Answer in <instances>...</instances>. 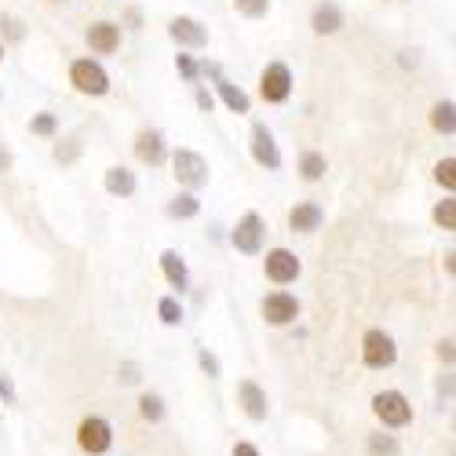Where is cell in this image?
I'll return each mask as SVG.
<instances>
[{
  "mask_svg": "<svg viewBox=\"0 0 456 456\" xmlns=\"http://www.w3.org/2000/svg\"><path fill=\"white\" fill-rule=\"evenodd\" d=\"M372 416L384 428H409L416 412L402 391H379V395H372Z\"/></svg>",
  "mask_w": 456,
  "mask_h": 456,
  "instance_id": "obj_1",
  "label": "cell"
},
{
  "mask_svg": "<svg viewBox=\"0 0 456 456\" xmlns=\"http://www.w3.org/2000/svg\"><path fill=\"white\" fill-rule=\"evenodd\" d=\"M77 449L85 456H106L113 449V428L106 416H85V420L77 424Z\"/></svg>",
  "mask_w": 456,
  "mask_h": 456,
  "instance_id": "obj_2",
  "label": "cell"
},
{
  "mask_svg": "<svg viewBox=\"0 0 456 456\" xmlns=\"http://www.w3.org/2000/svg\"><path fill=\"white\" fill-rule=\"evenodd\" d=\"M172 172H175V179H179L186 190H201V186H208V161L198 154V150L179 146L175 154H172Z\"/></svg>",
  "mask_w": 456,
  "mask_h": 456,
  "instance_id": "obj_3",
  "label": "cell"
},
{
  "mask_svg": "<svg viewBox=\"0 0 456 456\" xmlns=\"http://www.w3.org/2000/svg\"><path fill=\"white\" fill-rule=\"evenodd\" d=\"M362 362H365L369 369H391V365L398 362V347H395L391 332L369 329V332L362 336Z\"/></svg>",
  "mask_w": 456,
  "mask_h": 456,
  "instance_id": "obj_4",
  "label": "cell"
},
{
  "mask_svg": "<svg viewBox=\"0 0 456 456\" xmlns=\"http://www.w3.org/2000/svg\"><path fill=\"white\" fill-rule=\"evenodd\" d=\"M259 314H263V322H267L271 329H285V325H292L299 318V299L292 292H285V289L267 292V296H263V303H259Z\"/></svg>",
  "mask_w": 456,
  "mask_h": 456,
  "instance_id": "obj_5",
  "label": "cell"
},
{
  "mask_svg": "<svg viewBox=\"0 0 456 456\" xmlns=\"http://www.w3.org/2000/svg\"><path fill=\"white\" fill-rule=\"evenodd\" d=\"M69 85L77 88L81 95H106L110 92V77H106V69L95 62V59H77L69 66Z\"/></svg>",
  "mask_w": 456,
  "mask_h": 456,
  "instance_id": "obj_6",
  "label": "cell"
},
{
  "mask_svg": "<svg viewBox=\"0 0 456 456\" xmlns=\"http://www.w3.org/2000/svg\"><path fill=\"white\" fill-rule=\"evenodd\" d=\"M263 238H267V223H263L259 212H245L231 234V245L241 252V256H259L263 252Z\"/></svg>",
  "mask_w": 456,
  "mask_h": 456,
  "instance_id": "obj_7",
  "label": "cell"
},
{
  "mask_svg": "<svg viewBox=\"0 0 456 456\" xmlns=\"http://www.w3.org/2000/svg\"><path fill=\"white\" fill-rule=\"evenodd\" d=\"M263 274H267V281H274V285H292L303 274V263L289 248H271L267 259H263Z\"/></svg>",
  "mask_w": 456,
  "mask_h": 456,
  "instance_id": "obj_8",
  "label": "cell"
},
{
  "mask_svg": "<svg viewBox=\"0 0 456 456\" xmlns=\"http://www.w3.org/2000/svg\"><path fill=\"white\" fill-rule=\"evenodd\" d=\"M259 95L263 102H285L292 95V69L285 62H267L259 73Z\"/></svg>",
  "mask_w": 456,
  "mask_h": 456,
  "instance_id": "obj_9",
  "label": "cell"
},
{
  "mask_svg": "<svg viewBox=\"0 0 456 456\" xmlns=\"http://www.w3.org/2000/svg\"><path fill=\"white\" fill-rule=\"evenodd\" d=\"M238 405H241V412L248 416L252 424H263L271 416V402H267V391H263L256 379H241L238 384Z\"/></svg>",
  "mask_w": 456,
  "mask_h": 456,
  "instance_id": "obj_10",
  "label": "cell"
},
{
  "mask_svg": "<svg viewBox=\"0 0 456 456\" xmlns=\"http://www.w3.org/2000/svg\"><path fill=\"white\" fill-rule=\"evenodd\" d=\"M168 37L179 48H205L208 45V29L198 19H190V15H175L168 22Z\"/></svg>",
  "mask_w": 456,
  "mask_h": 456,
  "instance_id": "obj_11",
  "label": "cell"
},
{
  "mask_svg": "<svg viewBox=\"0 0 456 456\" xmlns=\"http://www.w3.org/2000/svg\"><path fill=\"white\" fill-rule=\"evenodd\" d=\"M252 158H256V165L271 168V172L281 168V150H278L267 125H252Z\"/></svg>",
  "mask_w": 456,
  "mask_h": 456,
  "instance_id": "obj_12",
  "label": "cell"
},
{
  "mask_svg": "<svg viewBox=\"0 0 456 456\" xmlns=\"http://www.w3.org/2000/svg\"><path fill=\"white\" fill-rule=\"evenodd\" d=\"M135 158H139L142 165H150V168H158V165H165V158H168V146H165V135H161L158 128H142V132L135 135Z\"/></svg>",
  "mask_w": 456,
  "mask_h": 456,
  "instance_id": "obj_13",
  "label": "cell"
},
{
  "mask_svg": "<svg viewBox=\"0 0 456 456\" xmlns=\"http://www.w3.org/2000/svg\"><path fill=\"white\" fill-rule=\"evenodd\" d=\"M85 37L95 55H113L121 48V26H113V22H95V26H88Z\"/></svg>",
  "mask_w": 456,
  "mask_h": 456,
  "instance_id": "obj_14",
  "label": "cell"
},
{
  "mask_svg": "<svg viewBox=\"0 0 456 456\" xmlns=\"http://www.w3.org/2000/svg\"><path fill=\"white\" fill-rule=\"evenodd\" d=\"M322 223H325V212H322V205H314V201H299V205L289 212V231H296V234H314Z\"/></svg>",
  "mask_w": 456,
  "mask_h": 456,
  "instance_id": "obj_15",
  "label": "cell"
},
{
  "mask_svg": "<svg viewBox=\"0 0 456 456\" xmlns=\"http://www.w3.org/2000/svg\"><path fill=\"white\" fill-rule=\"evenodd\" d=\"M161 274H165V281L172 285V289H186L190 285V271H186V259L175 252V248H165L161 252Z\"/></svg>",
  "mask_w": 456,
  "mask_h": 456,
  "instance_id": "obj_16",
  "label": "cell"
},
{
  "mask_svg": "<svg viewBox=\"0 0 456 456\" xmlns=\"http://www.w3.org/2000/svg\"><path fill=\"white\" fill-rule=\"evenodd\" d=\"M339 26H344V12H339L332 0H325V4L314 8V15H311V29H314L318 37H332V33H339Z\"/></svg>",
  "mask_w": 456,
  "mask_h": 456,
  "instance_id": "obj_17",
  "label": "cell"
},
{
  "mask_svg": "<svg viewBox=\"0 0 456 456\" xmlns=\"http://www.w3.org/2000/svg\"><path fill=\"white\" fill-rule=\"evenodd\" d=\"M106 190H110V194H118V198H132L135 194V172H128L125 165H113V168H106Z\"/></svg>",
  "mask_w": 456,
  "mask_h": 456,
  "instance_id": "obj_18",
  "label": "cell"
},
{
  "mask_svg": "<svg viewBox=\"0 0 456 456\" xmlns=\"http://www.w3.org/2000/svg\"><path fill=\"white\" fill-rule=\"evenodd\" d=\"M216 92H219V99L226 102V110H231V113H248V110H252V99H248L234 81L216 77Z\"/></svg>",
  "mask_w": 456,
  "mask_h": 456,
  "instance_id": "obj_19",
  "label": "cell"
},
{
  "mask_svg": "<svg viewBox=\"0 0 456 456\" xmlns=\"http://www.w3.org/2000/svg\"><path fill=\"white\" fill-rule=\"evenodd\" d=\"M431 128L442 132V135H452L456 132V106L449 99H442V102L431 106Z\"/></svg>",
  "mask_w": 456,
  "mask_h": 456,
  "instance_id": "obj_20",
  "label": "cell"
},
{
  "mask_svg": "<svg viewBox=\"0 0 456 456\" xmlns=\"http://www.w3.org/2000/svg\"><path fill=\"white\" fill-rule=\"evenodd\" d=\"M325 154H318V150H303V158H299V175L307 179V183H318L325 175Z\"/></svg>",
  "mask_w": 456,
  "mask_h": 456,
  "instance_id": "obj_21",
  "label": "cell"
},
{
  "mask_svg": "<svg viewBox=\"0 0 456 456\" xmlns=\"http://www.w3.org/2000/svg\"><path fill=\"white\" fill-rule=\"evenodd\" d=\"M165 212H168V219H194L201 212V201L194 194H179V198H172L165 205Z\"/></svg>",
  "mask_w": 456,
  "mask_h": 456,
  "instance_id": "obj_22",
  "label": "cell"
},
{
  "mask_svg": "<svg viewBox=\"0 0 456 456\" xmlns=\"http://www.w3.org/2000/svg\"><path fill=\"white\" fill-rule=\"evenodd\" d=\"M139 416H142L146 424H161V420H165V398L146 391V395L139 398Z\"/></svg>",
  "mask_w": 456,
  "mask_h": 456,
  "instance_id": "obj_23",
  "label": "cell"
},
{
  "mask_svg": "<svg viewBox=\"0 0 456 456\" xmlns=\"http://www.w3.org/2000/svg\"><path fill=\"white\" fill-rule=\"evenodd\" d=\"M431 219H435L438 231H456V198L438 201V205H435V212H431Z\"/></svg>",
  "mask_w": 456,
  "mask_h": 456,
  "instance_id": "obj_24",
  "label": "cell"
},
{
  "mask_svg": "<svg viewBox=\"0 0 456 456\" xmlns=\"http://www.w3.org/2000/svg\"><path fill=\"white\" fill-rule=\"evenodd\" d=\"M369 452L372 456H398L402 445H398L395 435H369Z\"/></svg>",
  "mask_w": 456,
  "mask_h": 456,
  "instance_id": "obj_25",
  "label": "cell"
},
{
  "mask_svg": "<svg viewBox=\"0 0 456 456\" xmlns=\"http://www.w3.org/2000/svg\"><path fill=\"white\" fill-rule=\"evenodd\" d=\"M158 318H161L165 325H179V322H183V307H179L175 296H165V299L158 303Z\"/></svg>",
  "mask_w": 456,
  "mask_h": 456,
  "instance_id": "obj_26",
  "label": "cell"
},
{
  "mask_svg": "<svg viewBox=\"0 0 456 456\" xmlns=\"http://www.w3.org/2000/svg\"><path fill=\"white\" fill-rule=\"evenodd\" d=\"M29 132L33 135H55L59 132V121H55V113H33V121H29Z\"/></svg>",
  "mask_w": 456,
  "mask_h": 456,
  "instance_id": "obj_27",
  "label": "cell"
},
{
  "mask_svg": "<svg viewBox=\"0 0 456 456\" xmlns=\"http://www.w3.org/2000/svg\"><path fill=\"white\" fill-rule=\"evenodd\" d=\"M435 183L445 186V190L456 186V158H442V161L435 165Z\"/></svg>",
  "mask_w": 456,
  "mask_h": 456,
  "instance_id": "obj_28",
  "label": "cell"
},
{
  "mask_svg": "<svg viewBox=\"0 0 456 456\" xmlns=\"http://www.w3.org/2000/svg\"><path fill=\"white\" fill-rule=\"evenodd\" d=\"M234 8L245 19H263V15L271 12V0H234Z\"/></svg>",
  "mask_w": 456,
  "mask_h": 456,
  "instance_id": "obj_29",
  "label": "cell"
},
{
  "mask_svg": "<svg viewBox=\"0 0 456 456\" xmlns=\"http://www.w3.org/2000/svg\"><path fill=\"white\" fill-rule=\"evenodd\" d=\"M175 69L183 73V81H190V85H194L198 73H201V66L194 62V55H175Z\"/></svg>",
  "mask_w": 456,
  "mask_h": 456,
  "instance_id": "obj_30",
  "label": "cell"
},
{
  "mask_svg": "<svg viewBox=\"0 0 456 456\" xmlns=\"http://www.w3.org/2000/svg\"><path fill=\"white\" fill-rule=\"evenodd\" d=\"M77 154H81V142L77 139H66V146L62 142L55 146V161H77Z\"/></svg>",
  "mask_w": 456,
  "mask_h": 456,
  "instance_id": "obj_31",
  "label": "cell"
},
{
  "mask_svg": "<svg viewBox=\"0 0 456 456\" xmlns=\"http://www.w3.org/2000/svg\"><path fill=\"white\" fill-rule=\"evenodd\" d=\"M198 365H201V369H205V372H208V376H212V379H216V376H219V358H216V354H212V351H205V347H201V351H198Z\"/></svg>",
  "mask_w": 456,
  "mask_h": 456,
  "instance_id": "obj_32",
  "label": "cell"
},
{
  "mask_svg": "<svg viewBox=\"0 0 456 456\" xmlns=\"http://www.w3.org/2000/svg\"><path fill=\"white\" fill-rule=\"evenodd\" d=\"M0 29H8V37H12V41H22V37H26L22 22H15L12 15H0Z\"/></svg>",
  "mask_w": 456,
  "mask_h": 456,
  "instance_id": "obj_33",
  "label": "cell"
},
{
  "mask_svg": "<svg viewBox=\"0 0 456 456\" xmlns=\"http://www.w3.org/2000/svg\"><path fill=\"white\" fill-rule=\"evenodd\" d=\"M231 456H263V452H259V445H252V442H234Z\"/></svg>",
  "mask_w": 456,
  "mask_h": 456,
  "instance_id": "obj_34",
  "label": "cell"
},
{
  "mask_svg": "<svg viewBox=\"0 0 456 456\" xmlns=\"http://www.w3.org/2000/svg\"><path fill=\"white\" fill-rule=\"evenodd\" d=\"M435 354H438V362L452 365V339H449V336H445V339H442V344H438V351H435Z\"/></svg>",
  "mask_w": 456,
  "mask_h": 456,
  "instance_id": "obj_35",
  "label": "cell"
},
{
  "mask_svg": "<svg viewBox=\"0 0 456 456\" xmlns=\"http://www.w3.org/2000/svg\"><path fill=\"white\" fill-rule=\"evenodd\" d=\"M118 379H121V384H135V379H139V365H132V362L121 365V376Z\"/></svg>",
  "mask_w": 456,
  "mask_h": 456,
  "instance_id": "obj_36",
  "label": "cell"
},
{
  "mask_svg": "<svg viewBox=\"0 0 456 456\" xmlns=\"http://www.w3.org/2000/svg\"><path fill=\"white\" fill-rule=\"evenodd\" d=\"M198 106H201L205 113H212V106H216V99H212V95H208L205 88H198Z\"/></svg>",
  "mask_w": 456,
  "mask_h": 456,
  "instance_id": "obj_37",
  "label": "cell"
},
{
  "mask_svg": "<svg viewBox=\"0 0 456 456\" xmlns=\"http://www.w3.org/2000/svg\"><path fill=\"white\" fill-rule=\"evenodd\" d=\"M8 165H12V158H8V154H0V168H8Z\"/></svg>",
  "mask_w": 456,
  "mask_h": 456,
  "instance_id": "obj_38",
  "label": "cell"
},
{
  "mask_svg": "<svg viewBox=\"0 0 456 456\" xmlns=\"http://www.w3.org/2000/svg\"><path fill=\"white\" fill-rule=\"evenodd\" d=\"M0 62H4V45H0Z\"/></svg>",
  "mask_w": 456,
  "mask_h": 456,
  "instance_id": "obj_39",
  "label": "cell"
}]
</instances>
